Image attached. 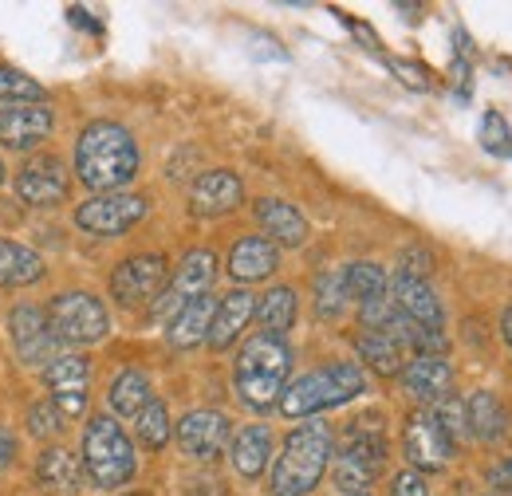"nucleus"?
<instances>
[{
	"label": "nucleus",
	"mask_w": 512,
	"mask_h": 496,
	"mask_svg": "<svg viewBox=\"0 0 512 496\" xmlns=\"http://www.w3.org/2000/svg\"><path fill=\"white\" fill-rule=\"evenodd\" d=\"M52 107L44 103H12L0 107V142L8 150H32L52 134Z\"/></svg>",
	"instance_id": "12"
},
{
	"label": "nucleus",
	"mask_w": 512,
	"mask_h": 496,
	"mask_svg": "<svg viewBox=\"0 0 512 496\" xmlns=\"http://www.w3.org/2000/svg\"><path fill=\"white\" fill-rule=\"evenodd\" d=\"M390 67H394V71H402V79H406L410 87H418V91L426 87V79H422L426 71H422V67H414V63H390Z\"/></svg>",
	"instance_id": "41"
},
{
	"label": "nucleus",
	"mask_w": 512,
	"mask_h": 496,
	"mask_svg": "<svg viewBox=\"0 0 512 496\" xmlns=\"http://www.w3.org/2000/svg\"><path fill=\"white\" fill-rule=\"evenodd\" d=\"M256 319L264 327V335H284L296 323V292L292 288H272L260 304H256Z\"/></svg>",
	"instance_id": "30"
},
{
	"label": "nucleus",
	"mask_w": 512,
	"mask_h": 496,
	"mask_svg": "<svg viewBox=\"0 0 512 496\" xmlns=\"http://www.w3.org/2000/svg\"><path fill=\"white\" fill-rule=\"evenodd\" d=\"M343 288H347V300H359V308H363V304H375V300L386 296L383 268L359 260V264H351V268L343 272Z\"/></svg>",
	"instance_id": "31"
},
{
	"label": "nucleus",
	"mask_w": 512,
	"mask_h": 496,
	"mask_svg": "<svg viewBox=\"0 0 512 496\" xmlns=\"http://www.w3.org/2000/svg\"><path fill=\"white\" fill-rule=\"evenodd\" d=\"M83 465L95 489H123L134 477V445L111 414L87 422L83 434Z\"/></svg>",
	"instance_id": "5"
},
{
	"label": "nucleus",
	"mask_w": 512,
	"mask_h": 496,
	"mask_svg": "<svg viewBox=\"0 0 512 496\" xmlns=\"http://www.w3.org/2000/svg\"><path fill=\"white\" fill-rule=\"evenodd\" d=\"M402 382L406 390L418 398V402H446L449 390H453V371L442 355H414L406 367H402Z\"/></svg>",
	"instance_id": "18"
},
{
	"label": "nucleus",
	"mask_w": 512,
	"mask_h": 496,
	"mask_svg": "<svg viewBox=\"0 0 512 496\" xmlns=\"http://www.w3.org/2000/svg\"><path fill=\"white\" fill-rule=\"evenodd\" d=\"M75 174L83 186L99 193H115L127 186L138 174V146L127 126L107 123V119L83 126L75 142Z\"/></svg>",
	"instance_id": "1"
},
{
	"label": "nucleus",
	"mask_w": 512,
	"mask_h": 496,
	"mask_svg": "<svg viewBox=\"0 0 512 496\" xmlns=\"http://www.w3.org/2000/svg\"><path fill=\"white\" fill-rule=\"evenodd\" d=\"M229 434L233 430L221 410H193L178 422V445H182V453H190L197 461L217 457L229 445Z\"/></svg>",
	"instance_id": "13"
},
{
	"label": "nucleus",
	"mask_w": 512,
	"mask_h": 496,
	"mask_svg": "<svg viewBox=\"0 0 512 496\" xmlns=\"http://www.w3.org/2000/svg\"><path fill=\"white\" fill-rule=\"evenodd\" d=\"M355 347H359V359L367 363V367H375L379 374H398L402 371V343L394 339V335H386V331H363L359 339H355Z\"/></svg>",
	"instance_id": "26"
},
{
	"label": "nucleus",
	"mask_w": 512,
	"mask_h": 496,
	"mask_svg": "<svg viewBox=\"0 0 512 496\" xmlns=\"http://www.w3.org/2000/svg\"><path fill=\"white\" fill-rule=\"evenodd\" d=\"M64 414L56 410V402L48 398V402H36L32 410H28V430L36 437H56V434H64Z\"/></svg>",
	"instance_id": "35"
},
{
	"label": "nucleus",
	"mask_w": 512,
	"mask_h": 496,
	"mask_svg": "<svg viewBox=\"0 0 512 496\" xmlns=\"http://www.w3.org/2000/svg\"><path fill=\"white\" fill-rule=\"evenodd\" d=\"M91 382V363L83 355H56L44 371V386L52 394H87Z\"/></svg>",
	"instance_id": "27"
},
{
	"label": "nucleus",
	"mask_w": 512,
	"mask_h": 496,
	"mask_svg": "<svg viewBox=\"0 0 512 496\" xmlns=\"http://www.w3.org/2000/svg\"><path fill=\"white\" fill-rule=\"evenodd\" d=\"M489 485H493L497 493L512 496V457H505V461H497V465L489 469Z\"/></svg>",
	"instance_id": "40"
},
{
	"label": "nucleus",
	"mask_w": 512,
	"mask_h": 496,
	"mask_svg": "<svg viewBox=\"0 0 512 496\" xmlns=\"http://www.w3.org/2000/svg\"><path fill=\"white\" fill-rule=\"evenodd\" d=\"M481 146H485L489 154H505V158H512V130L497 111H489L485 123H481Z\"/></svg>",
	"instance_id": "36"
},
{
	"label": "nucleus",
	"mask_w": 512,
	"mask_h": 496,
	"mask_svg": "<svg viewBox=\"0 0 512 496\" xmlns=\"http://www.w3.org/2000/svg\"><path fill=\"white\" fill-rule=\"evenodd\" d=\"M4 178H8V170H4V162H0V186H4Z\"/></svg>",
	"instance_id": "44"
},
{
	"label": "nucleus",
	"mask_w": 512,
	"mask_h": 496,
	"mask_svg": "<svg viewBox=\"0 0 512 496\" xmlns=\"http://www.w3.org/2000/svg\"><path fill=\"white\" fill-rule=\"evenodd\" d=\"M292 371V351L284 339L276 335H253L241 355H237V367H233V382H237V394L245 406L253 410H268L280 402L284 394V382Z\"/></svg>",
	"instance_id": "2"
},
{
	"label": "nucleus",
	"mask_w": 512,
	"mask_h": 496,
	"mask_svg": "<svg viewBox=\"0 0 512 496\" xmlns=\"http://www.w3.org/2000/svg\"><path fill=\"white\" fill-rule=\"evenodd\" d=\"M327 465H331V430L323 422H308L292 430L272 465V493L308 496L323 481Z\"/></svg>",
	"instance_id": "3"
},
{
	"label": "nucleus",
	"mask_w": 512,
	"mask_h": 496,
	"mask_svg": "<svg viewBox=\"0 0 512 496\" xmlns=\"http://www.w3.org/2000/svg\"><path fill=\"white\" fill-rule=\"evenodd\" d=\"M146 209L150 205L138 193H99L75 209V225L83 233H95V237H119L146 217Z\"/></svg>",
	"instance_id": "9"
},
{
	"label": "nucleus",
	"mask_w": 512,
	"mask_h": 496,
	"mask_svg": "<svg viewBox=\"0 0 512 496\" xmlns=\"http://www.w3.org/2000/svg\"><path fill=\"white\" fill-rule=\"evenodd\" d=\"M256 315V296L237 288L229 292L225 300H217V315H213V327H209V347L213 351H225L237 343V335L249 327V319Z\"/></svg>",
	"instance_id": "19"
},
{
	"label": "nucleus",
	"mask_w": 512,
	"mask_h": 496,
	"mask_svg": "<svg viewBox=\"0 0 512 496\" xmlns=\"http://www.w3.org/2000/svg\"><path fill=\"white\" fill-rule=\"evenodd\" d=\"M390 304L402 311L414 327H426V331H442V304L434 296V288L418 276H394L390 284Z\"/></svg>",
	"instance_id": "14"
},
{
	"label": "nucleus",
	"mask_w": 512,
	"mask_h": 496,
	"mask_svg": "<svg viewBox=\"0 0 512 496\" xmlns=\"http://www.w3.org/2000/svg\"><path fill=\"white\" fill-rule=\"evenodd\" d=\"M402 449H406V457L418 473H434V469H446L453 461L457 445L446 437L434 414H410L406 430H402Z\"/></svg>",
	"instance_id": "11"
},
{
	"label": "nucleus",
	"mask_w": 512,
	"mask_h": 496,
	"mask_svg": "<svg viewBox=\"0 0 512 496\" xmlns=\"http://www.w3.org/2000/svg\"><path fill=\"white\" fill-rule=\"evenodd\" d=\"M107 402H111V410H115L119 418H138L142 406L150 402V378L142 371H123L111 382Z\"/></svg>",
	"instance_id": "28"
},
{
	"label": "nucleus",
	"mask_w": 512,
	"mask_h": 496,
	"mask_svg": "<svg viewBox=\"0 0 512 496\" xmlns=\"http://www.w3.org/2000/svg\"><path fill=\"white\" fill-rule=\"evenodd\" d=\"M256 221L264 225V233H268L272 245L296 248L308 241V221H304V213H300L296 205H288V201L264 197V201L256 205Z\"/></svg>",
	"instance_id": "21"
},
{
	"label": "nucleus",
	"mask_w": 512,
	"mask_h": 496,
	"mask_svg": "<svg viewBox=\"0 0 512 496\" xmlns=\"http://www.w3.org/2000/svg\"><path fill=\"white\" fill-rule=\"evenodd\" d=\"M134 426H138V441H142L146 449H162V445L170 441V414H166V406H162L158 398H150V402L142 406V414L134 418Z\"/></svg>",
	"instance_id": "32"
},
{
	"label": "nucleus",
	"mask_w": 512,
	"mask_h": 496,
	"mask_svg": "<svg viewBox=\"0 0 512 496\" xmlns=\"http://www.w3.org/2000/svg\"><path fill=\"white\" fill-rule=\"evenodd\" d=\"M48 327L64 343H95L107 335L111 319H107L103 300H95L91 292H64L48 308Z\"/></svg>",
	"instance_id": "7"
},
{
	"label": "nucleus",
	"mask_w": 512,
	"mask_h": 496,
	"mask_svg": "<svg viewBox=\"0 0 512 496\" xmlns=\"http://www.w3.org/2000/svg\"><path fill=\"white\" fill-rule=\"evenodd\" d=\"M367 390V378L355 363H331L320 371L300 374L292 386H284L280 394V414L284 418H312L323 410H335L351 398H359Z\"/></svg>",
	"instance_id": "4"
},
{
	"label": "nucleus",
	"mask_w": 512,
	"mask_h": 496,
	"mask_svg": "<svg viewBox=\"0 0 512 496\" xmlns=\"http://www.w3.org/2000/svg\"><path fill=\"white\" fill-rule=\"evenodd\" d=\"M316 311H320L323 319H335L343 304H347V288H343V272H323L320 284H316Z\"/></svg>",
	"instance_id": "34"
},
{
	"label": "nucleus",
	"mask_w": 512,
	"mask_h": 496,
	"mask_svg": "<svg viewBox=\"0 0 512 496\" xmlns=\"http://www.w3.org/2000/svg\"><path fill=\"white\" fill-rule=\"evenodd\" d=\"M213 276H217V256H213L209 248H193V252H186V260L178 264L174 280H170V284L162 288V296L154 300V315H158V319H174L186 304L201 300V296H209Z\"/></svg>",
	"instance_id": "8"
},
{
	"label": "nucleus",
	"mask_w": 512,
	"mask_h": 496,
	"mask_svg": "<svg viewBox=\"0 0 512 496\" xmlns=\"http://www.w3.org/2000/svg\"><path fill=\"white\" fill-rule=\"evenodd\" d=\"M280 264V248L272 245L268 237H241L237 245L229 248V276L241 284H253L272 276Z\"/></svg>",
	"instance_id": "20"
},
{
	"label": "nucleus",
	"mask_w": 512,
	"mask_h": 496,
	"mask_svg": "<svg viewBox=\"0 0 512 496\" xmlns=\"http://www.w3.org/2000/svg\"><path fill=\"white\" fill-rule=\"evenodd\" d=\"M386 469V441L383 430H379V418L375 426H351V437L347 445L335 453V485L347 496L367 493V485H375V477Z\"/></svg>",
	"instance_id": "6"
},
{
	"label": "nucleus",
	"mask_w": 512,
	"mask_h": 496,
	"mask_svg": "<svg viewBox=\"0 0 512 496\" xmlns=\"http://www.w3.org/2000/svg\"><path fill=\"white\" fill-rule=\"evenodd\" d=\"M0 99H12V103H44L48 91H44L36 79H28L24 71L0 67Z\"/></svg>",
	"instance_id": "33"
},
{
	"label": "nucleus",
	"mask_w": 512,
	"mask_h": 496,
	"mask_svg": "<svg viewBox=\"0 0 512 496\" xmlns=\"http://www.w3.org/2000/svg\"><path fill=\"white\" fill-rule=\"evenodd\" d=\"M402 276H418V280H426V272H430V256L422 252V248H410V252H402V268H398Z\"/></svg>",
	"instance_id": "39"
},
{
	"label": "nucleus",
	"mask_w": 512,
	"mask_h": 496,
	"mask_svg": "<svg viewBox=\"0 0 512 496\" xmlns=\"http://www.w3.org/2000/svg\"><path fill=\"white\" fill-rule=\"evenodd\" d=\"M40 276H44L40 252H32L24 245H0V280L8 288H24V284H32Z\"/></svg>",
	"instance_id": "29"
},
{
	"label": "nucleus",
	"mask_w": 512,
	"mask_h": 496,
	"mask_svg": "<svg viewBox=\"0 0 512 496\" xmlns=\"http://www.w3.org/2000/svg\"><path fill=\"white\" fill-rule=\"evenodd\" d=\"M8 331H12V343H16V355L24 359V363H40V359H48L52 351H56V335H52V327H48V315L40 308H32V304H24V308L12 311V319H8Z\"/></svg>",
	"instance_id": "15"
},
{
	"label": "nucleus",
	"mask_w": 512,
	"mask_h": 496,
	"mask_svg": "<svg viewBox=\"0 0 512 496\" xmlns=\"http://www.w3.org/2000/svg\"><path fill=\"white\" fill-rule=\"evenodd\" d=\"M245 189H241V178L229 174V170H209L201 174L190 189V209L197 217H221V213H233L241 205Z\"/></svg>",
	"instance_id": "16"
},
{
	"label": "nucleus",
	"mask_w": 512,
	"mask_h": 496,
	"mask_svg": "<svg viewBox=\"0 0 512 496\" xmlns=\"http://www.w3.org/2000/svg\"><path fill=\"white\" fill-rule=\"evenodd\" d=\"M355 496H371V493H355Z\"/></svg>",
	"instance_id": "45"
},
{
	"label": "nucleus",
	"mask_w": 512,
	"mask_h": 496,
	"mask_svg": "<svg viewBox=\"0 0 512 496\" xmlns=\"http://www.w3.org/2000/svg\"><path fill=\"white\" fill-rule=\"evenodd\" d=\"M390 496H430V485H426V477H422L418 469H406V473L394 477Z\"/></svg>",
	"instance_id": "38"
},
{
	"label": "nucleus",
	"mask_w": 512,
	"mask_h": 496,
	"mask_svg": "<svg viewBox=\"0 0 512 496\" xmlns=\"http://www.w3.org/2000/svg\"><path fill=\"white\" fill-rule=\"evenodd\" d=\"M8 457H12V441H8V437L0 434V465H4Z\"/></svg>",
	"instance_id": "42"
},
{
	"label": "nucleus",
	"mask_w": 512,
	"mask_h": 496,
	"mask_svg": "<svg viewBox=\"0 0 512 496\" xmlns=\"http://www.w3.org/2000/svg\"><path fill=\"white\" fill-rule=\"evenodd\" d=\"M166 280H170V268L162 256H130L111 272V292L123 308H138V304L162 296Z\"/></svg>",
	"instance_id": "10"
},
{
	"label": "nucleus",
	"mask_w": 512,
	"mask_h": 496,
	"mask_svg": "<svg viewBox=\"0 0 512 496\" xmlns=\"http://www.w3.org/2000/svg\"><path fill=\"white\" fill-rule=\"evenodd\" d=\"M268 453H272V430L268 426H245L233 437V469L249 481H256L264 473Z\"/></svg>",
	"instance_id": "24"
},
{
	"label": "nucleus",
	"mask_w": 512,
	"mask_h": 496,
	"mask_svg": "<svg viewBox=\"0 0 512 496\" xmlns=\"http://www.w3.org/2000/svg\"><path fill=\"white\" fill-rule=\"evenodd\" d=\"M16 193L28 205H60L67 197V174L56 158H36L16 174Z\"/></svg>",
	"instance_id": "17"
},
{
	"label": "nucleus",
	"mask_w": 512,
	"mask_h": 496,
	"mask_svg": "<svg viewBox=\"0 0 512 496\" xmlns=\"http://www.w3.org/2000/svg\"><path fill=\"white\" fill-rule=\"evenodd\" d=\"M213 315H217V296H201V300L186 304V308L170 319V331H166L170 335V347L190 351L197 343H205L209 339V327H213Z\"/></svg>",
	"instance_id": "22"
},
{
	"label": "nucleus",
	"mask_w": 512,
	"mask_h": 496,
	"mask_svg": "<svg viewBox=\"0 0 512 496\" xmlns=\"http://www.w3.org/2000/svg\"><path fill=\"white\" fill-rule=\"evenodd\" d=\"M36 477H40V485L52 489V493H75V489H79V461H75L71 449L52 445V449L40 453Z\"/></svg>",
	"instance_id": "25"
},
{
	"label": "nucleus",
	"mask_w": 512,
	"mask_h": 496,
	"mask_svg": "<svg viewBox=\"0 0 512 496\" xmlns=\"http://www.w3.org/2000/svg\"><path fill=\"white\" fill-rule=\"evenodd\" d=\"M434 418H438V426L446 430V437L453 441V445H457L461 437H469V418H465V402H457V398H446V402H438Z\"/></svg>",
	"instance_id": "37"
},
{
	"label": "nucleus",
	"mask_w": 512,
	"mask_h": 496,
	"mask_svg": "<svg viewBox=\"0 0 512 496\" xmlns=\"http://www.w3.org/2000/svg\"><path fill=\"white\" fill-rule=\"evenodd\" d=\"M465 418H469V434H477L481 441H497L509 430V410L493 390H477L465 402Z\"/></svg>",
	"instance_id": "23"
},
{
	"label": "nucleus",
	"mask_w": 512,
	"mask_h": 496,
	"mask_svg": "<svg viewBox=\"0 0 512 496\" xmlns=\"http://www.w3.org/2000/svg\"><path fill=\"white\" fill-rule=\"evenodd\" d=\"M501 331H505V339L512 343V308L505 311V315H501Z\"/></svg>",
	"instance_id": "43"
}]
</instances>
